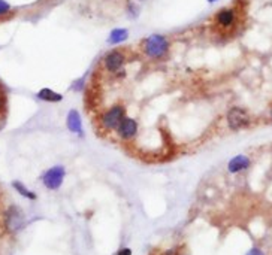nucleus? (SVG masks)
<instances>
[{
  "mask_svg": "<svg viewBox=\"0 0 272 255\" xmlns=\"http://www.w3.org/2000/svg\"><path fill=\"white\" fill-rule=\"evenodd\" d=\"M216 21L220 27L223 28H229L236 23V12L235 9H230V8H224L221 11H218L217 15H216Z\"/></svg>",
  "mask_w": 272,
  "mask_h": 255,
  "instance_id": "9d476101",
  "label": "nucleus"
},
{
  "mask_svg": "<svg viewBox=\"0 0 272 255\" xmlns=\"http://www.w3.org/2000/svg\"><path fill=\"white\" fill-rule=\"evenodd\" d=\"M66 126L71 133L82 136L84 134V126H82V118L77 109H71L67 117H66Z\"/></svg>",
  "mask_w": 272,
  "mask_h": 255,
  "instance_id": "1a4fd4ad",
  "label": "nucleus"
},
{
  "mask_svg": "<svg viewBox=\"0 0 272 255\" xmlns=\"http://www.w3.org/2000/svg\"><path fill=\"white\" fill-rule=\"evenodd\" d=\"M12 187H14V190H15L20 196H23L24 199H28V200H36V199H38V196H36L33 191H30L27 187H26L23 182H20V180H14V182H12Z\"/></svg>",
  "mask_w": 272,
  "mask_h": 255,
  "instance_id": "ddd939ff",
  "label": "nucleus"
},
{
  "mask_svg": "<svg viewBox=\"0 0 272 255\" xmlns=\"http://www.w3.org/2000/svg\"><path fill=\"white\" fill-rule=\"evenodd\" d=\"M245 255H266V252H265L260 246H253V248H250V249L247 251V254Z\"/></svg>",
  "mask_w": 272,
  "mask_h": 255,
  "instance_id": "dca6fc26",
  "label": "nucleus"
},
{
  "mask_svg": "<svg viewBox=\"0 0 272 255\" xmlns=\"http://www.w3.org/2000/svg\"><path fill=\"white\" fill-rule=\"evenodd\" d=\"M251 166V158L245 154H238L235 155L233 158L229 160L227 163V172L232 173V175H238V173H243L247 169H250Z\"/></svg>",
  "mask_w": 272,
  "mask_h": 255,
  "instance_id": "0eeeda50",
  "label": "nucleus"
},
{
  "mask_svg": "<svg viewBox=\"0 0 272 255\" xmlns=\"http://www.w3.org/2000/svg\"><path fill=\"white\" fill-rule=\"evenodd\" d=\"M26 215L23 209L17 204H11L3 213V229L8 234H15L24 229Z\"/></svg>",
  "mask_w": 272,
  "mask_h": 255,
  "instance_id": "f03ea898",
  "label": "nucleus"
},
{
  "mask_svg": "<svg viewBox=\"0 0 272 255\" xmlns=\"http://www.w3.org/2000/svg\"><path fill=\"white\" fill-rule=\"evenodd\" d=\"M127 11H129V14H130L132 18H136L139 15V8L136 6L133 2H127Z\"/></svg>",
  "mask_w": 272,
  "mask_h": 255,
  "instance_id": "2eb2a0df",
  "label": "nucleus"
},
{
  "mask_svg": "<svg viewBox=\"0 0 272 255\" xmlns=\"http://www.w3.org/2000/svg\"><path fill=\"white\" fill-rule=\"evenodd\" d=\"M142 51L153 60H160L169 52V41L163 34H151L142 42Z\"/></svg>",
  "mask_w": 272,
  "mask_h": 255,
  "instance_id": "f257e3e1",
  "label": "nucleus"
},
{
  "mask_svg": "<svg viewBox=\"0 0 272 255\" xmlns=\"http://www.w3.org/2000/svg\"><path fill=\"white\" fill-rule=\"evenodd\" d=\"M269 118H271V121H272V106H271V109H269Z\"/></svg>",
  "mask_w": 272,
  "mask_h": 255,
  "instance_id": "6ab92c4d",
  "label": "nucleus"
},
{
  "mask_svg": "<svg viewBox=\"0 0 272 255\" xmlns=\"http://www.w3.org/2000/svg\"><path fill=\"white\" fill-rule=\"evenodd\" d=\"M11 5L6 2V0H0V18L2 17H5V15H8L9 12H11Z\"/></svg>",
  "mask_w": 272,
  "mask_h": 255,
  "instance_id": "4468645a",
  "label": "nucleus"
},
{
  "mask_svg": "<svg viewBox=\"0 0 272 255\" xmlns=\"http://www.w3.org/2000/svg\"><path fill=\"white\" fill-rule=\"evenodd\" d=\"M3 107H5V97L0 94V114L3 112Z\"/></svg>",
  "mask_w": 272,
  "mask_h": 255,
  "instance_id": "a211bd4d",
  "label": "nucleus"
},
{
  "mask_svg": "<svg viewBox=\"0 0 272 255\" xmlns=\"http://www.w3.org/2000/svg\"><path fill=\"white\" fill-rule=\"evenodd\" d=\"M115 255H132V249L127 248V246H123V248H120V249L117 251V254Z\"/></svg>",
  "mask_w": 272,
  "mask_h": 255,
  "instance_id": "f3484780",
  "label": "nucleus"
},
{
  "mask_svg": "<svg viewBox=\"0 0 272 255\" xmlns=\"http://www.w3.org/2000/svg\"><path fill=\"white\" fill-rule=\"evenodd\" d=\"M139 2H145V0H139Z\"/></svg>",
  "mask_w": 272,
  "mask_h": 255,
  "instance_id": "412c9836",
  "label": "nucleus"
},
{
  "mask_svg": "<svg viewBox=\"0 0 272 255\" xmlns=\"http://www.w3.org/2000/svg\"><path fill=\"white\" fill-rule=\"evenodd\" d=\"M126 117V109L121 104H115L109 107L100 115V126L107 131H115L117 127L120 126L121 120Z\"/></svg>",
  "mask_w": 272,
  "mask_h": 255,
  "instance_id": "20e7f679",
  "label": "nucleus"
},
{
  "mask_svg": "<svg viewBox=\"0 0 272 255\" xmlns=\"http://www.w3.org/2000/svg\"><path fill=\"white\" fill-rule=\"evenodd\" d=\"M124 60H126V57H124L123 52L118 51V50H114V51L108 52V54L105 55V58H104V66H105V69H107L108 72L115 74V72H118V70L123 67Z\"/></svg>",
  "mask_w": 272,
  "mask_h": 255,
  "instance_id": "6e6552de",
  "label": "nucleus"
},
{
  "mask_svg": "<svg viewBox=\"0 0 272 255\" xmlns=\"http://www.w3.org/2000/svg\"><path fill=\"white\" fill-rule=\"evenodd\" d=\"M226 123H227V127L230 130L240 131V130L250 127L251 123H253V118H251V115L247 109L240 107V106H233L226 114Z\"/></svg>",
  "mask_w": 272,
  "mask_h": 255,
  "instance_id": "7ed1b4c3",
  "label": "nucleus"
},
{
  "mask_svg": "<svg viewBox=\"0 0 272 255\" xmlns=\"http://www.w3.org/2000/svg\"><path fill=\"white\" fill-rule=\"evenodd\" d=\"M127 38H129V31H127L126 28H114V30L109 33L108 42L111 45H117V44L124 42Z\"/></svg>",
  "mask_w": 272,
  "mask_h": 255,
  "instance_id": "f8f14e48",
  "label": "nucleus"
},
{
  "mask_svg": "<svg viewBox=\"0 0 272 255\" xmlns=\"http://www.w3.org/2000/svg\"><path fill=\"white\" fill-rule=\"evenodd\" d=\"M36 97L39 100H44V102L48 103H58L63 100V96L60 93L54 91V90H51V88H42V90H39L38 94H36Z\"/></svg>",
  "mask_w": 272,
  "mask_h": 255,
  "instance_id": "9b49d317",
  "label": "nucleus"
},
{
  "mask_svg": "<svg viewBox=\"0 0 272 255\" xmlns=\"http://www.w3.org/2000/svg\"><path fill=\"white\" fill-rule=\"evenodd\" d=\"M138 130H139V126H138V121L130 118V117H124L120 123V126L117 127V134L120 136V139L123 140H132L135 139L136 134H138Z\"/></svg>",
  "mask_w": 272,
  "mask_h": 255,
  "instance_id": "423d86ee",
  "label": "nucleus"
},
{
  "mask_svg": "<svg viewBox=\"0 0 272 255\" xmlns=\"http://www.w3.org/2000/svg\"><path fill=\"white\" fill-rule=\"evenodd\" d=\"M66 176V169L64 166L58 164L51 169H48L44 175H42V184L47 190L50 191H57L61 185H63V179Z\"/></svg>",
  "mask_w": 272,
  "mask_h": 255,
  "instance_id": "39448f33",
  "label": "nucleus"
},
{
  "mask_svg": "<svg viewBox=\"0 0 272 255\" xmlns=\"http://www.w3.org/2000/svg\"><path fill=\"white\" fill-rule=\"evenodd\" d=\"M210 3H214V2H217V0H208Z\"/></svg>",
  "mask_w": 272,
  "mask_h": 255,
  "instance_id": "aec40b11",
  "label": "nucleus"
}]
</instances>
